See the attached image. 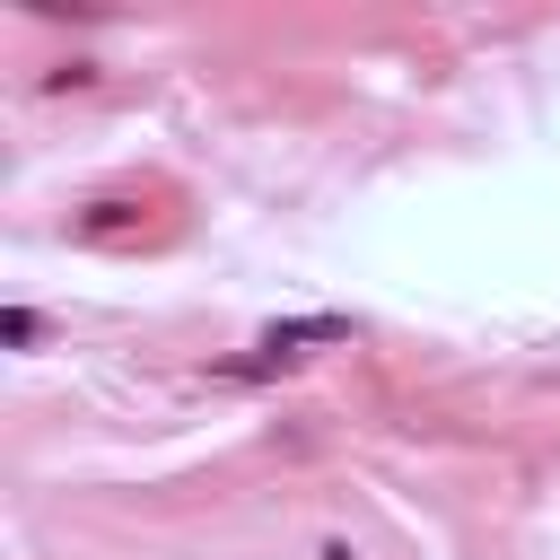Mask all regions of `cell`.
<instances>
[{"label":"cell","mask_w":560,"mask_h":560,"mask_svg":"<svg viewBox=\"0 0 560 560\" xmlns=\"http://www.w3.org/2000/svg\"><path fill=\"white\" fill-rule=\"evenodd\" d=\"M324 341H350V315H289V324H262V359L271 368H298L306 350H324Z\"/></svg>","instance_id":"1"},{"label":"cell","mask_w":560,"mask_h":560,"mask_svg":"<svg viewBox=\"0 0 560 560\" xmlns=\"http://www.w3.org/2000/svg\"><path fill=\"white\" fill-rule=\"evenodd\" d=\"M131 219H140V210H131V201H96V210H88V219H79V236H122V228H131Z\"/></svg>","instance_id":"2"},{"label":"cell","mask_w":560,"mask_h":560,"mask_svg":"<svg viewBox=\"0 0 560 560\" xmlns=\"http://www.w3.org/2000/svg\"><path fill=\"white\" fill-rule=\"evenodd\" d=\"M0 341H9V350H35V341H44V315H35V306H9V315H0Z\"/></svg>","instance_id":"3"},{"label":"cell","mask_w":560,"mask_h":560,"mask_svg":"<svg viewBox=\"0 0 560 560\" xmlns=\"http://www.w3.org/2000/svg\"><path fill=\"white\" fill-rule=\"evenodd\" d=\"M315 560H359V551H350V542L332 534V542H315Z\"/></svg>","instance_id":"4"}]
</instances>
